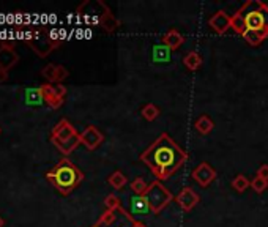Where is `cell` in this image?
<instances>
[{
    "label": "cell",
    "instance_id": "cell-1",
    "mask_svg": "<svg viewBox=\"0 0 268 227\" xmlns=\"http://www.w3.org/2000/svg\"><path fill=\"white\" fill-rule=\"evenodd\" d=\"M141 161L150 169L156 180L171 178L188 161V153L169 134L163 133L149 149L141 155Z\"/></svg>",
    "mask_w": 268,
    "mask_h": 227
},
{
    "label": "cell",
    "instance_id": "cell-2",
    "mask_svg": "<svg viewBox=\"0 0 268 227\" xmlns=\"http://www.w3.org/2000/svg\"><path fill=\"white\" fill-rule=\"evenodd\" d=\"M232 29L240 35L244 32L257 33L263 40L268 38V5L260 0H248L232 16Z\"/></svg>",
    "mask_w": 268,
    "mask_h": 227
},
{
    "label": "cell",
    "instance_id": "cell-3",
    "mask_svg": "<svg viewBox=\"0 0 268 227\" xmlns=\"http://www.w3.org/2000/svg\"><path fill=\"white\" fill-rule=\"evenodd\" d=\"M46 178L60 194L68 196L82 183L84 174L68 158H63L46 174Z\"/></svg>",
    "mask_w": 268,
    "mask_h": 227
},
{
    "label": "cell",
    "instance_id": "cell-4",
    "mask_svg": "<svg viewBox=\"0 0 268 227\" xmlns=\"http://www.w3.org/2000/svg\"><path fill=\"white\" fill-rule=\"evenodd\" d=\"M51 142L54 144V147L60 153L70 155V153H73L77 149V145L81 144V134L76 131V128L73 127V125L68 120L62 119L52 128Z\"/></svg>",
    "mask_w": 268,
    "mask_h": 227
},
{
    "label": "cell",
    "instance_id": "cell-5",
    "mask_svg": "<svg viewBox=\"0 0 268 227\" xmlns=\"http://www.w3.org/2000/svg\"><path fill=\"white\" fill-rule=\"evenodd\" d=\"M145 199H147L149 205H150V210L158 214L161 213L169 203L174 200V196L172 192L167 189L166 186H163V183L160 180H155L152 181V183L149 185L147 191H145Z\"/></svg>",
    "mask_w": 268,
    "mask_h": 227
},
{
    "label": "cell",
    "instance_id": "cell-6",
    "mask_svg": "<svg viewBox=\"0 0 268 227\" xmlns=\"http://www.w3.org/2000/svg\"><path fill=\"white\" fill-rule=\"evenodd\" d=\"M104 141V136L103 133L99 131L96 127L90 125V127H87L82 133H81V144H84L88 150H96L99 145L103 144Z\"/></svg>",
    "mask_w": 268,
    "mask_h": 227
},
{
    "label": "cell",
    "instance_id": "cell-7",
    "mask_svg": "<svg viewBox=\"0 0 268 227\" xmlns=\"http://www.w3.org/2000/svg\"><path fill=\"white\" fill-rule=\"evenodd\" d=\"M193 178L197 181V183L202 186V188H207L210 186V183L216 178V170L211 167L208 163H200L194 170H193Z\"/></svg>",
    "mask_w": 268,
    "mask_h": 227
},
{
    "label": "cell",
    "instance_id": "cell-8",
    "mask_svg": "<svg viewBox=\"0 0 268 227\" xmlns=\"http://www.w3.org/2000/svg\"><path fill=\"white\" fill-rule=\"evenodd\" d=\"M208 26L211 27V30H215L218 35H224L229 29H232V18L224 10H218L216 13L208 19Z\"/></svg>",
    "mask_w": 268,
    "mask_h": 227
},
{
    "label": "cell",
    "instance_id": "cell-9",
    "mask_svg": "<svg viewBox=\"0 0 268 227\" xmlns=\"http://www.w3.org/2000/svg\"><path fill=\"white\" fill-rule=\"evenodd\" d=\"M175 200L183 211H191L199 203V194L193 188H183L180 192H178Z\"/></svg>",
    "mask_w": 268,
    "mask_h": 227
},
{
    "label": "cell",
    "instance_id": "cell-10",
    "mask_svg": "<svg viewBox=\"0 0 268 227\" xmlns=\"http://www.w3.org/2000/svg\"><path fill=\"white\" fill-rule=\"evenodd\" d=\"M19 62V55L15 52L13 46H7L2 44L0 46V70H10Z\"/></svg>",
    "mask_w": 268,
    "mask_h": 227
},
{
    "label": "cell",
    "instance_id": "cell-11",
    "mask_svg": "<svg viewBox=\"0 0 268 227\" xmlns=\"http://www.w3.org/2000/svg\"><path fill=\"white\" fill-rule=\"evenodd\" d=\"M40 92L43 95V99H44V103H46L51 109H59L63 106V99L59 98L57 95H55L54 92V84H43L40 85Z\"/></svg>",
    "mask_w": 268,
    "mask_h": 227
},
{
    "label": "cell",
    "instance_id": "cell-12",
    "mask_svg": "<svg viewBox=\"0 0 268 227\" xmlns=\"http://www.w3.org/2000/svg\"><path fill=\"white\" fill-rule=\"evenodd\" d=\"M150 211L152 210H150V205H149L147 199H145V196H136V194H134L129 199V210H128V213L131 214V216H132V214H142V216H147Z\"/></svg>",
    "mask_w": 268,
    "mask_h": 227
},
{
    "label": "cell",
    "instance_id": "cell-13",
    "mask_svg": "<svg viewBox=\"0 0 268 227\" xmlns=\"http://www.w3.org/2000/svg\"><path fill=\"white\" fill-rule=\"evenodd\" d=\"M183 43H185L183 35H182V33L178 32V30H175V29H171V30L163 37V44H166V46L169 48L171 51H177Z\"/></svg>",
    "mask_w": 268,
    "mask_h": 227
},
{
    "label": "cell",
    "instance_id": "cell-14",
    "mask_svg": "<svg viewBox=\"0 0 268 227\" xmlns=\"http://www.w3.org/2000/svg\"><path fill=\"white\" fill-rule=\"evenodd\" d=\"M134 219L131 214L128 213V210H125V208H121L120 210V214H118V218H117V221L115 222H112V224H109V225H101V224H93L92 227H132V224H134Z\"/></svg>",
    "mask_w": 268,
    "mask_h": 227
},
{
    "label": "cell",
    "instance_id": "cell-15",
    "mask_svg": "<svg viewBox=\"0 0 268 227\" xmlns=\"http://www.w3.org/2000/svg\"><path fill=\"white\" fill-rule=\"evenodd\" d=\"M194 128L197 130V133L199 134H202V136H207V134H210L211 131H213V128H215V123H213V120H211L208 116H200L197 120H196V123H194Z\"/></svg>",
    "mask_w": 268,
    "mask_h": 227
},
{
    "label": "cell",
    "instance_id": "cell-16",
    "mask_svg": "<svg viewBox=\"0 0 268 227\" xmlns=\"http://www.w3.org/2000/svg\"><path fill=\"white\" fill-rule=\"evenodd\" d=\"M183 65L188 68L189 71H196L200 68V65H202V57L199 55V52L191 51L183 57Z\"/></svg>",
    "mask_w": 268,
    "mask_h": 227
},
{
    "label": "cell",
    "instance_id": "cell-17",
    "mask_svg": "<svg viewBox=\"0 0 268 227\" xmlns=\"http://www.w3.org/2000/svg\"><path fill=\"white\" fill-rule=\"evenodd\" d=\"M24 99L29 106H40V104L44 103L43 95L40 92V87L38 88H27L26 93H24Z\"/></svg>",
    "mask_w": 268,
    "mask_h": 227
},
{
    "label": "cell",
    "instance_id": "cell-18",
    "mask_svg": "<svg viewBox=\"0 0 268 227\" xmlns=\"http://www.w3.org/2000/svg\"><path fill=\"white\" fill-rule=\"evenodd\" d=\"M107 183L112 186L114 189H121L128 183V178L125 177V174L121 172V170H115V172H112V174L109 175Z\"/></svg>",
    "mask_w": 268,
    "mask_h": 227
},
{
    "label": "cell",
    "instance_id": "cell-19",
    "mask_svg": "<svg viewBox=\"0 0 268 227\" xmlns=\"http://www.w3.org/2000/svg\"><path fill=\"white\" fill-rule=\"evenodd\" d=\"M171 49L166 46V44H156V46L153 48V60L156 62H167L171 57Z\"/></svg>",
    "mask_w": 268,
    "mask_h": 227
},
{
    "label": "cell",
    "instance_id": "cell-20",
    "mask_svg": "<svg viewBox=\"0 0 268 227\" xmlns=\"http://www.w3.org/2000/svg\"><path fill=\"white\" fill-rule=\"evenodd\" d=\"M141 113H142V117L147 120V122H153V120H156L160 117V113H161V110H160V107L156 106V104H153V103H147L144 107H142V110H141Z\"/></svg>",
    "mask_w": 268,
    "mask_h": 227
},
{
    "label": "cell",
    "instance_id": "cell-21",
    "mask_svg": "<svg viewBox=\"0 0 268 227\" xmlns=\"http://www.w3.org/2000/svg\"><path fill=\"white\" fill-rule=\"evenodd\" d=\"M249 186H251V181L248 180V177H244L241 174L235 175V178L232 180V188L237 192H244Z\"/></svg>",
    "mask_w": 268,
    "mask_h": 227
},
{
    "label": "cell",
    "instance_id": "cell-22",
    "mask_svg": "<svg viewBox=\"0 0 268 227\" xmlns=\"http://www.w3.org/2000/svg\"><path fill=\"white\" fill-rule=\"evenodd\" d=\"M129 188H131V191H132L136 196H144V194H145V191H147V188H149V185L145 183V180H144V178L138 177V178H134V180L131 181Z\"/></svg>",
    "mask_w": 268,
    "mask_h": 227
},
{
    "label": "cell",
    "instance_id": "cell-23",
    "mask_svg": "<svg viewBox=\"0 0 268 227\" xmlns=\"http://www.w3.org/2000/svg\"><path fill=\"white\" fill-rule=\"evenodd\" d=\"M101 27H103L104 30H107V32H114V30H117V27H118V21H117L112 15H110V11H107V13L103 16Z\"/></svg>",
    "mask_w": 268,
    "mask_h": 227
},
{
    "label": "cell",
    "instance_id": "cell-24",
    "mask_svg": "<svg viewBox=\"0 0 268 227\" xmlns=\"http://www.w3.org/2000/svg\"><path fill=\"white\" fill-rule=\"evenodd\" d=\"M55 73H57V65H54V63H49L46 65L41 70V76L46 79V81L49 84H54V79H55Z\"/></svg>",
    "mask_w": 268,
    "mask_h": 227
},
{
    "label": "cell",
    "instance_id": "cell-25",
    "mask_svg": "<svg viewBox=\"0 0 268 227\" xmlns=\"http://www.w3.org/2000/svg\"><path fill=\"white\" fill-rule=\"evenodd\" d=\"M104 207H106V210H120L121 208V200L115 194H109L104 199Z\"/></svg>",
    "mask_w": 268,
    "mask_h": 227
},
{
    "label": "cell",
    "instance_id": "cell-26",
    "mask_svg": "<svg viewBox=\"0 0 268 227\" xmlns=\"http://www.w3.org/2000/svg\"><path fill=\"white\" fill-rule=\"evenodd\" d=\"M251 188H252L255 192H257V194H260V192H263V191L268 189V180L260 178V177L255 175V177L251 180Z\"/></svg>",
    "mask_w": 268,
    "mask_h": 227
},
{
    "label": "cell",
    "instance_id": "cell-27",
    "mask_svg": "<svg viewBox=\"0 0 268 227\" xmlns=\"http://www.w3.org/2000/svg\"><path fill=\"white\" fill-rule=\"evenodd\" d=\"M68 76H70L68 70H66V68H65L63 65H57V73H55L54 84H62Z\"/></svg>",
    "mask_w": 268,
    "mask_h": 227
},
{
    "label": "cell",
    "instance_id": "cell-28",
    "mask_svg": "<svg viewBox=\"0 0 268 227\" xmlns=\"http://www.w3.org/2000/svg\"><path fill=\"white\" fill-rule=\"evenodd\" d=\"M54 92H55V95H57L59 98H65V95H66V87L63 85V84H54Z\"/></svg>",
    "mask_w": 268,
    "mask_h": 227
},
{
    "label": "cell",
    "instance_id": "cell-29",
    "mask_svg": "<svg viewBox=\"0 0 268 227\" xmlns=\"http://www.w3.org/2000/svg\"><path fill=\"white\" fill-rule=\"evenodd\" d=\"M255 175L260 177V178L268 180V164H262V166L257 169V174H255Z\"/></svg>",
    "mask_w": 268,
    "mask_h": 227
},
{
    "label": "cell",
    "instance_id": "cell-30",
    "mask_svg": "<svg viewBox=\"0 0 268 227\" xmlns=\"http://www.w3.org/2000/svg\"><path fill=\"white\" fill-rule=\"evenodd\" d=\"M8 81V71L7 70H0V84H4Z\"/></svg>",
    "mask_w": 268,
    "mask_h": 227
},
{
    "label": "cell",
    "instance_id": "cell-31",
    "mask_svg": "<svg viewBox=\"0 0 268 227\" xmlns=\"http://www.w3.org/2000/svg\"><path fill=\"white\" fill-rule=\"evenodd\" d=\"M132 227H147V225H145L144 222H141V221H134Z\"/></svg>",
    "mask_w": 268,
    "mask_h": 227
},
{
    "label": "cell",
    "instance_id": "cell-32",
    "mask_svg": "<svg viewBox=\"0 0 268 227\" xmlns=\"http://www.w3.org/2000/svg\"><path fill=\"white\" fill-rule=\"evenodd\" d=\"M4 225H5V219L0 216V227H4Z\"/></svg>",
    "mask_w": 268,
    "mask_h": 227
},
{
    "label": "cell",
    "instance_id": "cell-33",
    "mask_svg": "<svg viewBox=\"0 0 268 227\" xmlns=\"http://www.w3.org/2000/svg\"><path fill=\"white\" fill-rule=\"evenodd\" d=\"M0 133H2V130H0Z\"/></svg>",
    "mask_w": 268,
    "mask_h": 227
}]
</instances>
